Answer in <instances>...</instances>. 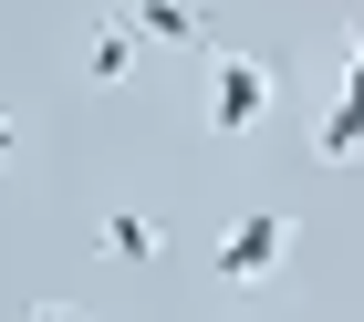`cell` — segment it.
Returning a JSON list of instances; mask_svg holds the SVG:
<instances>
[{"mask_svg":"<svg viewBox=\"0 0 364 322\" xmlns=\"http://www.w3.org/2000/svg\"><path fill=\"white\" fill-rule=\"evenodd\" d=\"M271 104H281V63H271V53H219V63H208V94H198L208 135H250V125H271Z\"/></svg>","mask_w":364,"mask_h":322,"instance_id":"1","label":"cell"},{"mask_svg":"<svg viewBox=\"0 0 364 322\" xmlns=\"http://www.w3.org/2000/svg\"><path fill=\"white\" fill-rule=\"evenodd\" d=\"M291 240H302V229H291L281 208H240L219 229V281L229 291H271L281 270H291Z\"/></svg>","mask_w":364,"mask_h":322,"instance_id":"2","label":"cell"},{"mask_svg":"<svg viewBox=\"0 0 364 322\" xmlns=\"http://www.w3.org/2000/svg\"><path fill=\"white\" fill-rule=\"evenodd\" d=\"M136 31H125V11H84V21H73V73L94 83V94H125V83H136Z\"/></svg>","mask_w":364,"mask_h":322,"instance_id":"3","label":"cell"},{"mask_svg":"<svg viewBox=\"0 0 364 322\" xmlns=\"http://www.w3.org/2000/svg\"><path fill=\"white\" fill-rule=\"evenodd\" d=\"M312 156H323V166H354V156H364V31H354V53H343V94H333V114L312 125Z\"/></svg>","mask_w":364,"mask_h":322,"instance_id":"4","label":"cell"},{"mask_svg":"<svg viewBox=\"0 0 364 322\" xmlns=\"http://www.w3.org/2000/svg\"><path fill=\"white\" fill-rule=\"evenodd\" d=\"M114 11H125V31L156 42V53H208V0H114Z\"/></svg>","mask_w":364,"mask_h":322,"instance_id":"5","label":"cell"},{"mask_svg":"<svg viewBox=\"0 0 364 322\" xmlns=\"http://www.w3.org/2000/svg\"><path fill=\"white\" fill-rule=\"evenodd\" d=\"M94 249H105V260H125V270H146L156 249H167V229H156L146 208H105V218H94Z\"/></svg>","mask_w":364,"mask_h":322,"instance_id":"6","label":"cell"},{"mask_svg":"<svg viewBox=\"0 0 364 322\" xmlns=\"http://www.w3.org/2000/svg\"><path fill=\"white\" fill-rule=\"evenodd\" d=\"M11 166H21V114L0 104V177H11Z\"/></svg>","mask_w":364,"mask_h":322,"instance_id":"7","label":"cell"},{"mask_svg":"<svg viewBox=\"0 0 364 322\" xmlns=\"http://www.w3.org/2000/svg\"><path fill=\"white\" fill-rule=\"evenodd\" d=\"M21 322H94V312H73V301H31Z\"/></svg>","mask_w":364,"mask_h":322,"instance_id":"8","label":"cell"}]
</instances>
